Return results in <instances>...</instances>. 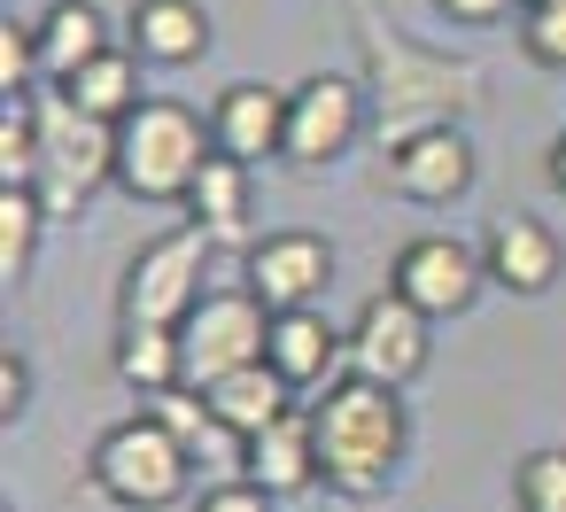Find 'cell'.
Instances as JSON below:
<instances>
[{
	"instance_id": "obj_17",
	"label": "cell",
	"mask_w": 566,
	"mask_h": 512,
	"mask_svg": "<svg viewBox=\"0 0 566 512\" xmlns=\"http://www.w3.org/2000/svg\"><path fill=\"white\" fill-rule=\"evenodd\" d=\"M202 396H210V419H218L233 442H249V435H264L272 419L295 411V388H287L272 365H241V373H226V380L202 388Z\"/></svg>"
},
{
	"instance_id": "obj_5",
	"label": "cell",
	"mask_w": 566,
	"mask_h": 512,
	"mask_svg": "<svg viewBox=\"0 0 566 512\" xmlns=\"http://www.w3.org/2000/svg\"><path fill=\"white\" fill-rule=\"evenodd\" d=\"M264 342H272V311H264L249 288H210V295L195 303V318L179 326L187 388H218L226 373L264 365Z\"/></svg>"
},
{
	"instance_id": "obj_18",
	"label": "cell",
	"mask_w": 566,
	"mask_h": 512,
	"mask_svg": "<svg viewBox=\"0 0 566 512\" xmlns=\"http://www.w3.org/2000/svg\"><path fill=\"white\" fill-rule=\"evenodd\" d=\"M32 32H40V71L48 79H71L94 55H109V17L94 9V0H55V9L32 17Z\"/></svg>"
},
{
	"instance_id": "obj_26",
	"label": "cell",
	"mask_w": 566,
	"mask_h": 512,
	"mask_svg": "<svg viewBox=\"0 0 566 512\" xmlns=\"http://www.w3.org/2000/svg\"><path fill=\"white\" fill-rule=\"evenodd\" d=\"M32 79H48L40 71V32L32 24H0V94H32Z\"/></svg>"
},
{
	"instance_id": "obj_30",
	"label": "cell",
	"mask_w": 566,
	"mask_h": 512,
	"mask_svg": "<svg viewBox=\"0 0 566 512\" xmlns=\"http://www.w3.org/2000/svg\"><path fill=\"white\" fill-rule=\"evenodd\" d=\"M543 171H551V187H558V195H566V133H558V140H551V156H543Z\"/></svg>"
},
{
	"instance_id": "obj_20",
	"label": "cell",
	"mask_w": 566,
	"mask_h": 512,
	"mask_svg": "<svg viewBox=\"0 0 566 512\" xmlns=\"http://www.w3.org/2000/svg\"><path fill=\"white\" fill-rule=\"evenodd\" d=\"M117 380L148 404L164 388H187V349H179V326H117Z\"/></svg>"
},
{
	"instance_id": "obj_16",
	"label": "cell",
	"mask_w": 566,
	"mask_h": 512,
	"mask_svg": "<svg viewBox=\"0 0 566 512\" xmlns=\"http://www.w3.org/2000/svg\"><path fill=\"white\" fill-rule=\"evenodd\" d=\"M241 473L264 489V497H303L318 481V435H311V411H287L272 419L264 435L241 442Z\"/></svg>"
},
{
	"instance_id": "obj_15",
	"label": "cell",
	"mask_w": 566,
	"mask_h": 512,
	"mask_svg": "<svg viewBox=\"0 0 566 512\" xmlns=\"http://www.w3.org/2000/svg\"><path fill=\"white\" fill-rule=\"evenodd\" d=\"M125 40H133V55L156 63V71L202 63V55H210V9H202V0H133Z\"/></svg>"
},
{
	"instance_id": "obj_31",
	"label": "cell",
	"mask_w": 566,
	"mask_h": 512,
	"mask_svg": "<svg viewBox=\"0 0 566 512\" xmlns=\"http://www.w3.org/2000/svg\"><path fill=\"white\" fill-rule=\"evenodd\" d=\"M520 9H543V0H520Z\"/></svg>"
},
{
	"instance_id": "obj_21",
	"label": "cell",
	"mask_w": 566,
	"mask_h": 512,
	"mask_svg": "<svg viewBox=\"0 0 566 512\" xmlns=\"http://www.w3.org/2000/svg\"><path fill=\"white\" fill-rule=\"evenodd\" d=\"M241 218H249V164L210 156L202 179L187 187V226H202L210 241H241Z\"/></svg>"
},
{
	"instance_id": "obj_13",
	"label": "cell",
	"mask_w": 566,
	"mask_h": 512,
	"mask_svg": "<svg viewBox=\"0 0 566 512\" xmlns=\"http://www.w3.org/2000/svg\"><path fill=\"white\" fill-rule=\"evenodd\" d=\"M481 264H489V280H496L504 295H543V288H558L566 249H558V233H551L535 210H504V218H489V233H481Z\"/></svg>"
},
{
	"instance_id": "obj_11",
	"label": "cell",
	"mask_w": 566,
	"mask_h": 512,
	"mask_svg": "<svg viewBox=\"0 0 566 512\" xmlns=\"http://www.w3.org/2000/svg\"><path fill=\"white\" fill-rule=\"evenodd\" d=\"M357 125H365V94L349 79H303L287 94V148L280 156L303 171H326L334 156H349Z\"/></svg>"
},
{
	"instance_id": "obj_8",
	"label": "cell",
	"mask_w": 566,
	"mask_h": 512,
	"mask_svg": "<svg viewBox=\"0 0 566 512\" xmlns=\"http://www.w3.org/2000/svg\"><path fill=\"white\" fill-rule=\"evenodd\" d=\"M249 295L264 303V311H311L326 288H334V241L326 233H311V226H287V233H264L249 257Z\"/></svg>"
},
{
	"instance_id": "obj_9",
	"label": "cell",
	"mask_w": 566,
	"mask_h": 512,
	"mask_svg": "<svg viewBox=\"0 0 566 512\" xmlns=\"http://www.w3.org/2000/svg\"><path fill=\"white\" fill-rule=\"evenodd\" d=\"M388 288H396L403 303H419L427 318H458V311H473V295L489 288V264H481V249H465V241H450V233H419V241H403Z\"/></svg>"
},
{
	"instance_id": "obj_7",
	"label": "cell",
	"mask_w": 566,
	"mask_h": 512,
	"mask_svg": "<svg viewBox=\"0 0 566 512\" xmlns=\"http://www.w3.org/2000/svg\"><path fill=\"white\" fill-rule=\"evenodd\" d=\"M434 357V318L419 303H403L396 288H380L357 318H349V373L380 380V388H411Z\"/></svg>"
},
{
	"instance_id": "obj_22",
	"label": "cell",
	"mask_w": 566,
	"mask_h": 512,
	"mask_svg": "<svg viewBox=\"0 0 566 512\" xmlns=\"http://www.w3.org/2000/svg\"><path fill=\"white\" fill-rule=\"evenodd\" d=\"M48 148V102L40 94H0V187H32Z\"/></svg>"
},
{
	"instance_id": "obj_27",
	"label": "cell",
	"mask_w": 566,
	"mask_h": 512,
	"mask_svg": "<svg viewBox=\"0 0 566 512\" xmlns=\"http://www.w3.org/2000/svg\"><path fill=\"white\" fill-rule=\"evenodd\" d=\"M272 504H280V497H264L249 473H233V481H210V489H202L187 512H272Z\"/></svg>"
},
{
	"instance_id": "obj_25",
	"label": "cell",
	"mask_w": 566,
	"mask_h": 512,
	"mask_svg": "<svg viewBox=\"0 0 566 512\" xmlns=\"http://www.w3.org/2000/svg\"><path fill=\"white\" fill-rule=\"evenodd\" d=\"M520 48L535 71H566V0H543V9H520Z\"/></svg>"
},
{
	"instance_id": "obj_2",
	"label": "cell",
	"mask_w": 566,
	"mask_h": 512,
	"mask_svg": "<svg viewBox=\"0 0 566 512\" xmlns=\"http://www.w3.org/2000/svg\"><path fill=\"white\" fill-rule=\"evenodd\" d=\"M210 156H218L210 148V125L187 102H171V94H148L117 125V187L133 202H187V187L202 179Z\"/></svg>"
},
{
	"instance_id": "obj_23",
	"label": "cell",
	"mask_w": 566,
	"mask_h": 512,
	"mask_svg": "<svg viewBox=\"0 0 566 512\" xmlns=\"http://www.w3.org/2000/svg\"><path fill=\"white\" fill-rule=\"evenodd\" d=\"M40 233H48V202L32 187H0V272H9V280L32 272Z\"/></svg>"
},
{
	"instance_id": "obj_14",
	"label": "cell",
	"mask_w": 566,
	"mask_h": 512,
	"mask_svg": "<svg viewBox=\"0 0 566 512\" xmlns=\"http://www.w3.org/2000/svg\"><path fill=\"white\" fill-rule=\"evenodd\" d=\"M210 148L233 156V164H249V171H256L264 156H280V148H287V94L264 86V79L226 86L218 109H210Z\"/></svg>"
},
{
	"instance_id": "obj_24",
	"label": "cell",
	"mask_w": 566,
	"mask_h": 512,
	"mask_svg": "<svg viewBox=\"0 0 566 512\" xmlns=\"http://www.w3.org/2000/svg\"><path fill=\"white\" fill-rule=\"evenodd\" d=\"M512 504L520 512H566V450H527L512 466Z\"/></svg>"
},
{
	"instance_id": "obj_3",
	"label": "cell",
	"mask_w": 566,
	"mask_h": 512,
	"mask_svg": "<svg viewBox=\"0 0 566 512\" xmlns=\"http://www.w3.org/2000/svg\"><path fill=\"white\" fill-rule=\"evenodd\" d=\"M86 481L117 504V512H164L187 497L195 481V450L156 419V411H133L117 427H102L94 458H86Z\"/></svg>"
},
{
	"instance_id": "obj_19",
	"label": "cell",
	"mask_w": 566,
	"mask_h": 512,
	"mask_svg": "<svg viewBox=\"0 0 566 512\" xmlns=\"http://www.w3.org/2000/svg\"><path fill=\"white\" fill-rule=\"evenodd\" d=\"M55 94L78 109V117H102V125H125L148 94H140V55H125V48H109V55H94L86 71H71V79H55Z\"/></svg>"
},
{
	"instance_id": "obj_10",
	"label": "cell",
	"mask_w": 566,
	"mask_h": 512,
	"mask_svg": "<svg viewBox=\"0 0 566 512\" xmlns=\"http://www.w3.org/2000/svg\"><path fill=\"white\" fill-rule=\"evenodd\" d=\"M473 140L458 133V125H419V133H403L396 140V156H388V179H396V195L403 202H419V210H450V202H465L473 195Z\"/></svg>"
},
{
	"instance_id": "obj_28",
	"label": "cell",
	"mask_w": 566,
	"mask_h": 512,
	"mask_svg": "<svg viewBox=\"0 0 566 512\" xmlns=\"http://www.w3.org/2000/svg\"><path fill=\"white\" fill-rule=\"evenodd\" d=\"M24 404H32V365L17 357V349H0V419H24Z\"/></svg>"
},
{
	"instance_id": "obj_6",
	"label": "cell",
	"mask_w": 566,
	"mask_h": 512,
	"mask_svg": "<svg viewBox=\"0 0 566 512\" xmlns=\"http://www.w3.org/2000/svg\"><path fill=\"white\" fill-rule=\"evenodd\" d=\"M109 179H117V125L78 117V109L55 94V102H48V148H40L32 195H40L48 210H86L94 187H109Z\"/></svg>"
},
{
	"instance_id": "obj_4",
	"label": "cell",
	"mask_w": 566,
	"mask_h": 512,
	"mask_svg": "<svg viewBox=\"0 0 566 512\" xmlns=\"http://www.w3.org/2000/svg\"><path fill=\"white\" fill-rule=\"evenodd\" d=\"M210 249H218V241H210L202 226H171L164 241H148V249L125 264V280H117V311H125V326H187L195 303L210 295V288H202Z\"/></svg>"
},
{
	"instance_id": "obj_29",
	"label": "cell",
	"mask_w": 566,
	"mask_h": 512,
	"mask_svg": "<svg viewBox=\"0 0 566 512\" xmlns=\"http://www.w3.org/2000/svg\"><path fill=\"white\" fill-rule=\"evenodd\" d=\"M434 9L450 24H504V17H520V0H434Z\"/></svg>"
},
{
	"instance_id": "obj_12",
	"label": "cell",
	"mask_w": 566,
	"mask_h": 512,
	"mask_svg": "<svg viewBox=\"0 0 566 512\" xmlns=\"http://www.w3.org/2000/svg\"><path fill=\"white\" fill-rule=\"evenodd\" d=\"M264 365H272L295 396H326L334 380H349V326H334L318 303H311V311H272Z\"/></svg>"
},
{
	"instance_id": "obj_1",
	"label": "cell",
	"mask_w": 566,
	"mask_h": 512,
	"mask_svg": "<svg viewBox=\"0 0 566 512\" xmlns=\"http://www.w3.org/2000/svg\"><path fill=\"white\" fill-rule=\"evenodd\" d=\"M311 435H318V481L334 497H380L411 450V411L403 388L380 380H334L326 396H311Z\"/></svg>"
}]
</instances>
